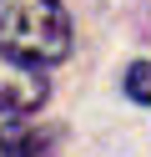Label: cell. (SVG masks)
I'll use <instances>...</instances> for the list:
<instances>
[{
	"label": "cell",
	"mask_w": 151,
	"mask_h": 157,
	"mask_svg": "<svg viewBox=\"0 0 151 157\" xmlns=\"http://www.w3.org/2000/svg\"><path fill=\"white\" fill-rule=\"evenodd\" d=\"M45 76L30 66V56H15L0 46V112L10 117H25V112H40V101H45Z\"/></svg>",
	"instance_id": "7a4b0ae2"
},
{
	"label": "cell",
	"mask_w": 151,
	"mask_h": 157,
	"mask_svg": "<svg viewBox=\"0 0 151 157\" xmlns=\"http://www.w3.org/2000/svg\"><path fill=\"white\" fill-rule=\"evenodd\" d=\"M126 96L141 101V106H151V61H136L126 71Z\"/></svg>",
	"instance_id": "277c9868"
},
{
	"label": "cell",
	"mask_w": 151,
	"mask_h": 157,
	"mask_svg": "<svg viewBox=\"0 0 151 157\" xmlns=\"http://www.w3.org/2000/svg\"><path fill=\"white\" fill-rule=\"evenodd\" d=\"M60 147V132L56 127H40V122H5V132H0V152L5 157H56Z\"/></svg>",
	"instance_id": "3957f363"
},
{
	"label": "cell",
	"mask_w": 151,
	"mask_h": 157,
	"mask_svg": "<svg viewBox=\"0 0 151 157\" xmlns=\"http://www.w3.org/2000/svg\"><path fill=\"white\" fill-rule=\"evenodd\" d=\"M0 46L30 61L70 56V21L60 0H0Z\"/></svg>",
	"instance_id": "6da1fadb"
}]
</instances>
